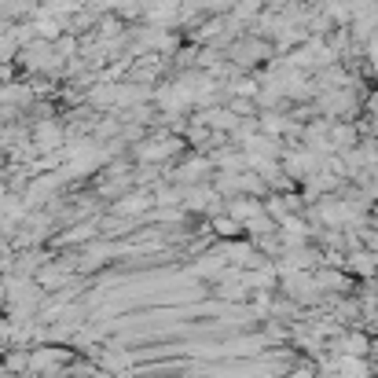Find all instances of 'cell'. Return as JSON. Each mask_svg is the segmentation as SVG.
Wrapping results in <instances>:
<instances>
[{
    "label": "cell",
    "instance_id": "obj_1",
    "mask_svg": "<svg viewBox=\"0 0 378 378\" xmlns=\"http://www.w3.org/2000/svg\"><path fill=\"white\" fill-rule=\"evenodd\" d=\"M294 63H312V48H309V51H302V56H297ZM316 63H320V67H327V63H331V51H323V48H320V56H316Z\"/></svg>",
    "mask_w": 378,
    "mask_h": 378
}]
</instances>
